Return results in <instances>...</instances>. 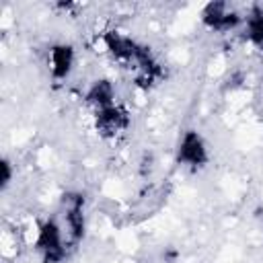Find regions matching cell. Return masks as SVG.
<instances>
[{"instance_id":"8","label":"cell","mask_w":263,"mask_h":263,"mask_svg":"<svg viewBox=\"0 0 263 263\" xmlns=\"http://www.w3.org/2000/svg\"><path fill=\"white\" fill-rule=\"evenodd\" d=\"M245 25H247V37L257 47H263V10L261 8H255L245 18Z\"/></svg>"},{"instance_id":"4","label":"cell","mask_w":263,"mask_h":263,"mask_svg":"<svg viewBox=\"0 0 263 263\" xmlns=\"http://www.w3.org/2000/svg\"><path fill=\"white\" fill-rule=\"evenodd\" d=\"M201 21L208 29L218 31V33H228L232 29H236L242 23V16L238 12H234L232 8H228V4L224 2H212L205 6Z\"/></svg>"},{"instance_id":"9","label":"cell","mask_w":263,"mask_h":263,"mask_svg":"<svg viewBox=\"0 0 263 263\" xmlns=\"http://www.w3.org/2000/svg\"><path fill=\"white\" fill-rule=\"evenodd\" d=\"M12 179V166L8 160H2V187H8Z\"/></svg>"},{"instance_id":"1","label":"cell","mask_w":263,"mask_h":263,"mask_svg":"<svg viewBox=\"0 0 263 263\" xmlns=\"http://www.w3.org/2000/svg\"><path fill=\"white\" fill-rule=\"evenodd\" d=\"M66 245L68 240L64 236V228L55 218H49L39 226L35 247L45 263H60L66 257Z\"/></svg>"},{"instance_id":"6","label":"cell","mask_w":263,"mask_h":263,"mask_svg":"<svg viewBox=\"0 0 263 263\" xmlns=\"http://www.w3.org/2000/svg\"><path fill=\"white\" fill-rule=\"evenodd\" d=\"M74 47L68 45V43H58L49 49V55H47V62H49V68H51V74L55 78H66L72 68H74Z\"/></svg>"},{"instance_id":"2","label":"cell","mask_w":263,"mask_h":263,"mask_svg":"<svg viewBox=\"0 0 263 263\" xmlns=\"http://www.w3.org/2000/svg\"><path fill=\"white\" fill-rule=\"evenodd\" d=\"M64 224H66V240L68 245H76L82 240L86 230L84 218V195L82 193H66L64 199Z\"/></svg>"},{"instance_id":"5","label":"cell","mask_w":263,"mask_h":263,"mask_svg":"<svg viewBox=\"0 0 263 263\" xmlns=\"http://www.w3.org/2000/svg\"><path fill=\"white\" fill-rule=\"evenodd\" d=\"M129 127V113L121 105L97 111V129L103 138H117Z\"/></svg>"},{"instance_id":"7","label":"cell","mask_w":263,"mask_h":263,"mask_svg":"<svg viewBox=\"0 0 263 263\" xmlns=\"http://www.w3.org/2000/svg\"><path fill=\"white\" fill-rule=\"evenodd\" d=\"M86 103H88L90 107H95L97 111L115 105V88H113L111 80H107V78L97 80V82L88 88V92H86Z\"/></svg>"},{"instance_id":"3","label":"cell","mask_w":263,"mask_h":263,"mask_svg":"<svg viewBox=\"0 0 263 263\" xmlns=\"http://www.w3.org/2000/svg\"><path fill=\"white\" fill-rule=\"evenodd\" d=\"M208 160H210V154H208V146L203 138L197 132L187 129L181 136L179 146H177V162L189 168H201L208 164Z\"/></svg>"}]
</instances>
